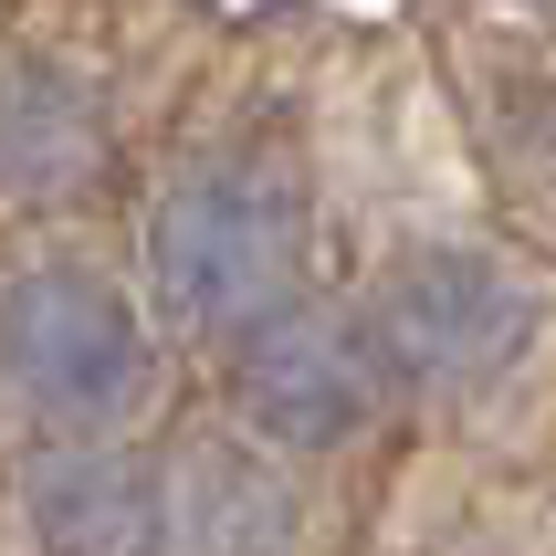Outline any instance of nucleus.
Returning <instances> with one entry per match:
<instances>
[{
    "instance_id": "obj_2",
    "label": "nucleus",
    "mask_w": 556,
    "mask_h": 556,
    "mask_svg": "<svg viewBox=\"0 0 556 556\" xmlns=\"http://www.w3.org/2000/svg\"><path fill=\"white\" fill-rule=\"evenodd\" d=\"M0 389L42 431H116L157 389V337L137 294L94 263H31L0 283Z\"/></svg>"
},
{
    "instance_id": "obj_1",
    "label": "nucleus",
    "mask_w": 556,
    "mask_h": 556,
    "mask_svg": "<svg viewBox=\"0 0 556 556\" xmlns=\"http://www.w3.org/2000/svg\"><path fill=\"white\" fill-rule=\"evenodd\" d=\"M315 200L263 148L189 157L148 211V305L200 346H242L263 315L305 305Z\"/></svg>"
},
{
    "instance_id": "obj_3",
    "label": "nucleus",
    "mask_w": 556,
    "mask_h": 556,
    "mask_svg": "<svg viewBox=\"0 0 556 556\" xmlns=\"http://www.w3.org/2000/svg\"><path fill=\"white\" fill-rule=\"evenodd\" d=\"M357 315H368L400 400H472V389L515 378L526 346L546 337V294L483 242H409Z\"/></svg>"
},
{
    "instance_id": "obj_5",
    "label": "nucleus",
    "mask_w": 556,
    "mask_h": 556,
    "mask_svg": "<svg viewBox=\"0 0 556 556\" xmlns=\"http://www.w3.org/2000/svg\"><path fill=\"white\" fill-rule=\"evenodd\" d=\"M31 556H168V452L63 431L22 463Z\"/></svg>"
},
{
    "instance_id": "obj_4",
    "label": "nucleus",
    "mask_w": 556,
    "mask_h": 556,
    "mask_svg": "<svg viewBox=\"0 0 556 556\" xmlns=\"http://www.w3.org/2000/svg\"><path fill=\"white\" fill-rule=\"evenodd\" d=\"M400 378L378 357L368 315H337V305H283L263 315L242 346H231V409L263 452H357V441L389 420Z\"/></svg>"
},
{
    "instance_id": "obj_7",
    "label": "nucleus",
    "mask_w": 556,
    "mask_h": 556,
    "mask_svg": "<svg viewBox=\"0 0 556 556\" xmlns=\"http://www.w3.org/2000/svg\"><path fill=\"white\" fill-rule=\"evenodd\" d=\"M294 546V494L274 452L252 441H189L168 452V556H283Z\"/></svg>"
},
{
    "instance_id": "obj_6",
    "label": "nucleus",
    "mask_w": 556,
    "mask_h": 556,
    "mask_svg": "<svg viewBox=\"0 0 556 556\" xmlns=\"http://www.w3.org/2000/svg\"><path fill=\"white\" fill-rule=\"evenodd\" d=\"M116 168L105 94L53 53L0 63V211H74Z\"/></svg>"
}]
</instances>
